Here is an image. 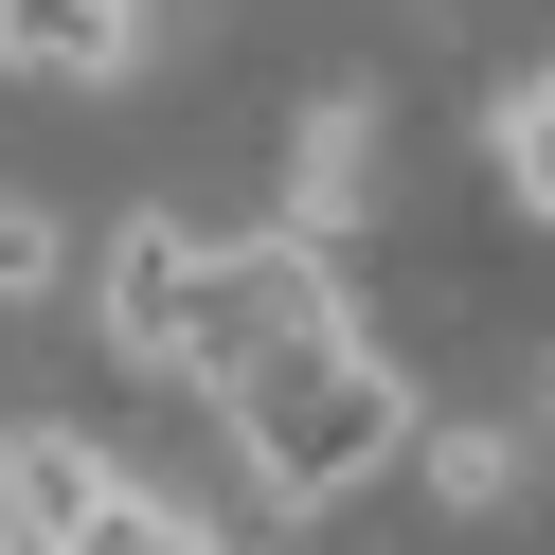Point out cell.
<instances>
[{"label": "cell", "mask_w": 555, "mask_h": 555, "mask_svg": "<svg viewBox=\"0 0 555 555\" xmlns=\"http://www.w3.org/2000/svg\"><path fill=\"white\" fill-rule=\"evenodd\" d=\"M0 287H54V233L18 216V197H0Z\"/></svg>", "instance_id": "52a82bcc"}, {"label": "cell", "mask_w": 555, "mask_h": 555, "mask_svg": "<svg viewBox=\"0 0 555 555\" xmlns=\"http://www.w3.org/2000/svg\"><path fill=\"white\" fill-rule=\"evenodd\" d=\"M216 412L251 430V466L287 483V502H340V483H376V466L412 448V395H395V359H359V323L233 359V376H216Z\"/></svg>", "instance_id": "6da1fadb"}, {"label": "cell", "mask_w": 555, "mask_h": 555, "mask_svg": "<svg viewBox=\"0 0 555 555\" xmlns=\"http://www.w3.org/2000/svg\"><path fill=\"white\" fill-rule=\"evenodd\" d=\"M502 197H519V216H555V73L502 108Z\"/></svg>", "instance_id": "5b68a950"}, {"label": "cell", "mask_w": 555, "mask_h": 555, "mask_svg": "<svg viewBox=\"0 0 555 555\" xmlns=\"http://www.w3.org/2000/svg\"><path fill=\"white\" fill-rule=\"evenodd\" d=\"M108 340L126 359H197V233H126L108 251Z\"/></svg>", "instance_id": "3957f363"}, {"label": "cell", "mask_w": 555, "mask_h": 555, "mask_svg": "<svg viewBox=\"0 0 555 555\" xmlns=\"http://www.w3.org/2000/svg\"><path fill=\"white\" fill-rule=\"evenodd\" d=\"M430 483H448V502H502L519 448H502V430H448V448H430Z\"/></svg>", "instance_id": "8992f818"}, {"label": "cell", "mask_w": 555, "mask_h": 555, "mask_svg": "<svg viewBox=\"0 0 555 555\" xmlns=\"http://www.w3.org/2000/svg\"><path fill=\"white\" fill-rule=\"evenodd\" d=\"M126 0H0V73H54V90H90V73H126Z\"/></svg>", "instance_id": "277c9868"}, {"label": "cell", "mask_w": 555, "mask_h": 555, "mask_svg": "<svg viewBox=\"0 0 555 555\" xmlns=\"http://www.w3.org/2000/svg\"><path fill=\"white\" fill-rule=\"evenodd\" d=\"M0 502H18V538H37V555H216L180 502H162V483L90 466V448H54V430L0 448Z\"/></svg>", "instance_id": "7a4b0ae2"}]
</instances>
